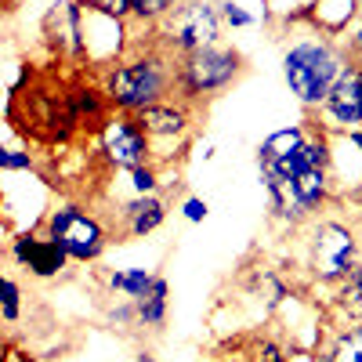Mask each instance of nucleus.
Returning a JSON list of instances; mask_svg holds the SVG:
<instances>
[{
    "instance_id": "28",
    "label": "nucleus",
    "mask_w": 362,
    "mask_h": 362,
    "mask_svg": "<svg viewBox=\"0 0 362 362\" xmlns=\"http://www.w3.org/2000/svg\"><path fill=\"white\" fill-rule=\"evenodd\" d=\"M0 362H37L29 351H22V348H8L4 355H0Z\"/></svg>"
},
{
    "instance_id": "23",
    "label": "nucleus",
    "mask_w": 362,
    "mask_h": 362,
    "mask_svg": "<svg viewBox=\"0 0 362 362\" xmlns=\"http://www.w3.org/2000/svg\"><path fill=\"white\" fill-rule=\"evenodd\" d=\"M218 11H221V22L232 25V29H250V25H254V15H250L243 4H235V0H221Z\"/></svg>"
},
{
    "instance_id": "30",
    "label": "nucleus",
    "mask_w": 362,
    "mask_h": 362,
    "mask_svg": "<svg viewBox=\"0 0 362 362\" xmlns=\"http://www.w3.org/2000/svg\"><path fill=\"white\" fill-rule=\"evenodd\" d=\"M312 362H334V358H329V351H326V348H322V351H319V355H315V358H312Z\"/></svg>"
},
{
    "instance_id": "10",
    "label": "nucleus",
    "mask_w": 362,
    "mask_h": 362,
    "mask_svg": "<svg viewBox=\"0 0 362 362\" xmlns=\"http://www.w3.org/2000/svg\"><path fill=\"white\" fill-rule=\"evenodd\" d=\"M8 257L15 261V268H22L33 279H58L69 268V257L62 254V247L44 232V228H29L18 232L8 247Z\"/></svg>"
},
{
    "instance_id": "3",
    "label": "nucleus",
    "mask_w": 362,
    "mask_h": 362,
    "mask_svg": "<svg viewBox=\"0 0 362 362\" xmlns=\"http://www.w3.org/2000/svg\"><path fill=\"white\" fill-rule=\"evenodd\" d=\"M243 76V54L225 44H210L199 51H189L174 62V98L181 102H206L228 90Z\"/></svg>"
},
{
    "instance_id": "15",
    "label": "nucleus",
    "mask_w": 362,
    "mask_h": 362,
    "mask_svg": "<svg viewBox=\"0 0 362 362\" xmlns=\"http://www.w3.org/2000/svg\"><path fill=\"white\" fill-rule=\"evenodd\" d=\"M358 0H315L312 4V25L329 37H341L344 25L355 18Z\"/></svg>"
},
{
    "instance_id": "19",
    "label": "nucleus",
    "mask_w": 362,
    "mask_h": 362,
    "mask_svg": "<svg viewBox=\"0 0 362 362\" xmlns=\"http://www.w3.org/2000/svg\"><path fill=\"white\" fill-rule=\"evenodd\" d=\"M127 174V185H131V196H153L163 189V174L156 163H145V167H134V170H124Z\"/></svg>"
},
{
    "instance_id": "2",
    "label": "nucleus",
    "mask_w": 362,
    "mask_h": 362,
    "mask_svg": "<svg viewBox=\"0 0 362 362\" xmlns=\"http://www.w3.org/2000/svg\"><path fill=\"white\" fill-rule=\"evenodd\" d=\"M348 62L351 58H348L344 40L322 33V29L308 22L297 29L283 51V80L290 87V95L305 109H319V102L329 95V87L348 69Z\"/></svg>"
},
{
    "instance_id": "22",
    "label": "nucleus",
    "mask_w": 362,
    "mask_h": 362,
    "mask_svg": "<svg viewBox=\"0 0 362 362\" xmlns=\"http://www.w3.org/2000/svg\"><path fill=\"white\" fill-rule=\"evenodd\" d=\"M33 156L22 153V148H8L0 145V174H22V170H33Z\"/></svg>"
},
{
    "instance_id": "26",
    "label": "nucleus",
    "mask_w": 362,
    "mask_h": 362,
    "mask_svg": "<svg viewBox=\"0 0 362 362\" xmlns=\"http://www.w3.org/2000/svg\"><path fill=\"white\" fill-rule=\"evenodd\" d=\"M206 214H210V203L206 199H199V196H185V199H181V218H185L189 225L206 221Z\"/></svg>"
},
{
    "instance_id": "17",
    "label": "nucleus",
    "mask_w": 362,
    "mask_h": 362,
    "mask_svg": "<svg viewBox=\"0 0 362 362\" xmlns=\"http://www.w3.org/2000/svg\"><path fill=\"white\" fill-rule=\"evenodd\" d=\"M334 362H362V319L358 322H344L326 344Z\"/></svg>"
},
{
    "instance_id": "29",
    "label": "nucleus",
    "mask_w": 362,
    "mask_h": 362,
    "mask_svg": "<svg viewBox=\"0 0 362 362\" xmlns=\"http://www.w3.org/2000/svg\"><path fill=\"white\" fill-rule=\"evenodd\" d=\"M134 362H156V358H153V351H145V348H141V351L134 355Z\"/></svg>"
},
{
    "instance_id": "31",
    "label": "nucleus",
    "mask_w": 362,
    "mask_h": 362,
    "mask_svg": "<svg viewBox=\"0 0 362 362\" xmlns=\"http://www.w3.org/2000/svg\"><path fill=\"white\" fill-rule=\"evenodd\" d=\"M0 210H4V181H0Z\"/></svg>"
},
{
    "instance_id": "18",
    "label": "nucleus",
    "mask_w": 362,
    "mask_h": 362,
    "mask_svg": "<svg viewBox=\"0 0 362 362\" xmlns=\"http://www.w3.org/2000/svg\"><path fill=\"white\" fill-rule=\"evenodd\" d=\"M22 319V286L8 276V272H0V322H18Z\"/></svg>"
},
{
    "instance_id": "25",
    "label": "nucleus",
    "mask_w": 362,
    "mask_h": 362,
    "mask_svg": "<svg viewBox=\"0 0 362 362\" xmlns=\"http://www.w3.org/2000/svg\"><path fill=\"white\" fill-rule=\"evenodd\" d=\"M286 358H290L286 348L279 341H272V337H264V341L254 344V362H286Z\"/></svg>"
},
{
    "instance_id": "7",
    "label": "nucleus",
    "mask_w": 362,
    "mask_h": 362,
    "mask_svg": "<svg viewBox=\"0 0 362 362\" xmlns=\"http://www.w3.org/2000/svg\"><path fill=\"white\" fill-rule=\"evenodd\" d=\"M134 119H138V127L148 138V148H153V163L156 167L167 160V148H185L192 141V131H196V112H192L189 102H181V98L156 102V105L141 109Z\"/></svg>"
},
{
    "instance_id": "6",
    "label": "nucleus",
    "mask_w": 362,
    "mask_h": 362,
    "mask_svg": "<svg viewBox=\"0 0 362 362\" xmlns=\"http://www.w3.org/2000/svg\"><path fill=\"white\" fill-rule=\"evenodd\" d=\"M358 261V239L351 225L337 218H312L308 221V272L315 283L334 286L348 268Z\"/></svg>"
},
{
    "instance_id": "9",
    "label": "nucleus",
    "mask_w": 362,
    "mask_h": 362,
    "mask_svg": "<svg viewBox=\"0 0 362 362\" xmlns=\"http://www.w3.org/2000/svg\"><path fill=\"white\" fill-rule=\"evenodd\" d=\"M312 124L329 138L362 127V69L358 66L348 62V69L337 76L334 87H329V95L319 102Z\"/></svg>"
},
{
    "instance_id": "24",
    "label": "nucleus",
    "mask_w": 362,
    "mask_h": 362,
    "mask_svg": "<svg viewBox=\"0 0 362 362\" xmlns=\"http://www.w3.org/2000/svg\"><path fill=\"white\" fill-rule=\"evenodd\" d=\"M90 11H98L105 18H116V22H127L131 18V0H83Z\"/></svg>"
},
{
    "instance_id": "1",
    "label": "nucleus",
    "mask_w": 362,
    "mask_h": 362,
    "mask_svg": "<svg viewBox=\"0 0 362 362\" xmlns=\"http://www.w3.org/2000/svg\"><path fill=\"white\" fill-rule=\"evenodd\" d=\"M174 62L177 58L160 44L138 47L105 66L102 73V98L112 112L138 116L141 109L174 98Z\"/></svg>"
},
{
    "instance_id": "8",
    "label": "nucleus",
    "mask_w": 362,
    "mask_h": 362,
    "mask_svg": "<svg viewBox=\"0 0 362 362\" xmlns=\"http://www.w3.org/2000/svg\"><path fill=\"white\" fill-rule=\"evenodd\" d=\"M98 148L112 170H134L153 163V148H148L145 131L138 127V119L127 112H105L98 127Z\"/></svg>"
},
{
    "instance_id": "16",
    "label": "nucleus",
    "mask_w": 362,
    "mask_h": 362,
    "mask_svg": "<svg viewBox=\"0 0 362 362\" xmlns=\"http://www.w3.org/2000/svg\"><path fill=\"white\" fill-rule=\"evenodd\" d=\"M153 272L148 268H112L105 276V290L119 300H138L148 286H153Z\"/></svg>"
},
{
    "instance_id": "14",
    "label": "nucleus",
    "mask_w": 362,
    "mask_h": 362,
    "mask_svg": "<svg viewBox=\"0 0 362 362\" xmlns=\"http://www.w3.org/2000/svg\"><path fill=\"white\" fill-rule=\"evenodd\" d=\"M334 312L344 322H358L362 319V261H355L348 268V276H341L334 283Z\"/></svg>"
},
{
    "instance_id": "21",
    "label": "nucleus",
    "mask_w": 362,
    "mask_h": 362,
    "mask_svg": "<svg viewBox=\"0 0 362 362\" xmlns=\"http://www.w3.org/2000/svg\"><path fill=\"white\" fill-rule=\"evenodd\" d=\"M105 322L112 329H138V315H134V300H116L105 312Z\"/></svg>"
},
{
    "instance_id": "5",
    "label": "nucleus",
    "mask_w": 362,
    "mask_h": 362,
    "mask_svg": "<svg viewBox=\"0 0 362 362\" xmlns=\"http://www.w3.org/2000/svg\"><path fill=\"white\" fill-rule=\"evenodd\" d=\"M221 11L214 0H177L174 11L156 25L160 33V47L170 51L174 58L189 54V51H199V47H210V44H221Z\"/></svg>"
},
{
    "instance_id": "27",
    "label": "nucleus",
    "mask_w": 362,
    "mask_h": 362,
    "mask_svg": "<svg viewBox=\"0 0 362 362\" xmlns=\"http://www.w3.org/2000/svg\"><path fill=\"white\" fill-rule=\"evenodd\" d=\"M344 47H348V58H351V66H358L362 69V22L348 33V40H344Z\"/></svg>"
},
{
    "instance_id": "32",
    "label": "nucleus",
    "mask_w": 362,
    "mask_h": 362,
    "mask_svg": "<svg viewBox=\"0 0 362 362\" xmlns=\"http://www.w3.org/2000/svg\"><path fill=\"white\" fill-rule=\"evenodd\" d=\"M358 11H362V0H358Z\"/></svg>"
},
{
    "instance_id": "4",
    "label": "nucleus",
    "mask_w": 362,
    "mask_h": 362,
    "mask_svg": "<svg viewBox=\"0 0 362 362\" xmlns=\"http://www.w3.org/2000/svg\"><path fill=\"white\" fill-rule=\"evenodd\" d=\"M44 232L62 247L69 264H95L112 243V228L83 203H54L44 218Z\"/></svg>"
},
{
    "instance_id": "11",
    "label": "nucleus",
    "mask_w": 362,
    "mask_h": 362,
    "mask_svg": "<svg viewBox=\"0 0 362 362\" xmlns=\"http://www.w3.org/2000/svg\"><path fill=\"white\" fill-rule=\"evenodd\" d=\"M116 221H119V235H127V239L153 235L167 221V196L163 192L131 196V199H124L116 206Z\"/></svg>"
},
{
    "instance_id": "12",
    "label": "nucleus",
    "mask_w": 362,
    "mask_h": 362,
    "mask_svg": "<svg viewBox=\"0 0 362 362\" xmlns=\"http://www.w3.org/2000/svg\"><path fill=\"white\" fill-rule=\"evenodd\" d=\"M167 312H170V283L163 276L153 279L138 300H134V315H138V329H148V334H160L167 326Z\"/></svg>"
},
{
    "instance_id": "20",
    "label": "nucleus",
    "mask_w": 362,
    "mask_h": 362,
    "mask_svg": "<svg viewBox=\"0 0 362 362\" xmlns=\"http://www.w3.org/2000/svg\"><path fill=\"white\" fill-rule=\"evenodd\" d=\"M177 0H131V18L145 22V25H160L170 11H174Z\"/></svg>"
},
{
    "instance_id": "13",
    "label": "nucleus",
    "mask_w": 362,
    "mask_h": 362,
    "mask_svg": "<svg viewBox=\"0 0 362 362\" xmlns=\"http://www.w3.org/2000/svg\"><path fill=\"white\" fill-rule=\"evenodd\" d=\"M308 119H300V124H290V127H279V131H272L261 145H257V170H268V167H276L279 160H286L293 148L305 141L308 134Z\"/></svg>"
}]
</instances>
